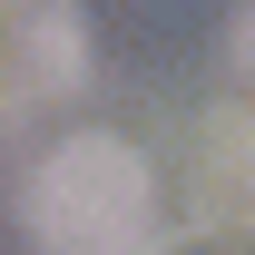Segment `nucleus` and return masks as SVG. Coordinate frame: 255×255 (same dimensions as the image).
<instances>
[{
  "label": "nucleus",
  "mask_w": 255,
  "mask_h": 255,
  "mask_svg": "<svg viewBox=\"0 0 255 255\" xmlns=\"http://www.w3.org/2000/svg\"><path fill=\"white\" fill-rule=\"evenodd\" d=\"M236 69H246V79H255V0H246V10H236Z\"/></svg>",
  "instance_id": "7ed1b4c3"
},
{
  "label": "nucleus",
  "mask_w": 255,
  "mask_h": 255,
  "mask_svg": "<svg viewBox=\"0 0 255 255\" xmlns=\"http://www.w3.org/2000/svg\"><path fill=\"white\" fill-rule=\"evenodd\" d=\"M30 246L39 255H147L157 246V167L108 128H79L30 167Z\"/></svg>",
  "instance_id": "f257e3e1"
},
{
  "label": "nucleus",
  "mask_w": 255,
  "mask_h": 255,
  "mask_svg": "<svg viewBox=\"0 0 255 255\" xmlns=\"http://www.w3.org/2000/svg\"><path fill=\"white\" fill-rule=\"evenodd\" d=\"M196 206L226 226L255 216V108H216L196 137Z\"/></svg>",
  "instance_id": "f03ea898"
}]
</instances>
